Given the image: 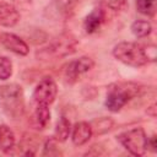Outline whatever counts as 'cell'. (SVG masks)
Segmentation results:
<instances>
[{
    "label": "cell",
    "instance_id": "cell-2",
    "mask_svg": "<svg viewBox=\"0 0 157 157\" xmlns=\"http://www.w3.org/2000/svg\"><path fill=\"white\" fill-rule=\"evenodd\" d=\"M0 108L12 120L22 118L25 113L23 88L15 82L0 86Z\"/></svg>",
    "mask_w": 157,
    "mask_h": 157
},
{
    "label": "cell",
    "instance_id": "cell-7",
    "mask_svg": "<svg viewBox=\"0 0 157 157\" xmlns=\"http://www.w3.org/2000/svg\"><path fill=\"white\" fill-rule=\"evenodd\" d=\"M56 94H58L56 82L50 77H45L37 83V86L33 91L32 98H33L34 104L50 105L52 103H54Z\"/></svg>",
    "mask_w": 157,
    "mask_h": 157
},
{
    "label": "cell",
    "instance_id": "cell-12",
    "mask_svg": "<svg viewBox=\"0 0 157 157\" xmlns=\"http://www.w3.org/2000/svg\"><path fill=\"white\" fill-rule=\"evenodd\" d=\"M93 131H92V126L90 123L87 121H78L76 123L72 128H71V141L75 146H83L86 145L90 139L92 137Z\"/></svg>",
    "mask_w": 157,
    "mask_h": 157
},
{
    "label": "cell",
    "instance_id": "cell-9",
    "mask_svg": "<svg viewBox=\"0 0 157 157\" xmlns=\"http://www.w3.org/2000/svg\"><path fill=\"white\" fill-rule=\"evenodd\" d=\"M0 43L5 49L20 56H26L29 53V47L27 42L15 33H10V32L0 33Z\"/></svg>",
    "mask_w": 157,
    "mask_h": 157
},
{
    "label": "cell",
    "instance_id": "cell-5",
    "mask_svg": "<svg viewBox=\"0 0 157 157\" xmlns=\"http://www.w3.org/2000/svg\"><path fill=\"white\" fill-rule=\"evenodd\" d=\"M117 140L132 156L141 157L147 151V134L142 128L125 130L117 136Z\"/></svg>",
    "mask_w": 157,
    "mask_h": 157
},
{
    "label": "cell",
    "instance_id": "cell-13",
    "mask_svg": "<svg viewBox=\"0 0 157 157\" xmlns=\"http://www.w3.org/2000/svg\"><path fill=\"white\" fill-rule=\"evenodd\" d=\"M16 136L12 129L5 124L0 125V150L5 153H11L15 148Z\"/></svg>",
    "mask_w": 157,
    "mask_h": 157
},
{
    "label": "cell",
    "instance_id": "cell-4",
    "mask_svg": "<svg viewBox=\"0 0 157 157\" xmlns=\"http://www.w3.org/2000/svg\"><path fill=\"white\" fill-rule=\"evenodd\" d=\"M78 39L70 32H64L56 36L49 44L36 53V56L40 60L60 59L74 54L77 49Z\"/></svg>",
    "mask_w": 157,
    "mask_h": 157
},
{
    "label": "cell",
    "instance_id": "cell-11",
    "mask_svg": "<svg viewBox=\"0 0 157 157\" xmlns=\"http://www.w3.org/2000/svg\"><path fill=\"white\" fill-rule=\"evenodd\" d=\"M21 13L15 7L12 2L0 1V26L2 27H15L20 21Z\"/></svg>",
    "mask_w": 157,
    "mask_h": 157
},
{
    "label": "cell",
    "instance_id": "cell-16",
    "mask_svg": "<svg viewBox=\"0 0 157 157\" xmlns=\"http://www.w3.org/2000/svg\"><path fill=\"white\" fill-rule=\"evenodd\" d=\"M131 33L136 38H146L152 33V25L147 20H135L130 26Z\"/></svg>",
    "mask_w": 157,
    "mask_h": 157
},
{
    "label": "cell",
    "instance_id": "cell-3",
    "mask_svg": "<svg viewBox=\"0 0 157 157\" xmlns=\"http://www.w3.org/2000/svg\"><path fill=\"white\" fill-rule=\"evenodd\" d=\"M113 56L121 64L131 67H141L150 64L147 44L136 42H119L113 47Z\"/></svg>",
    "mask_w": 157,
    "mask_h": 157
},
{
    "label": "cell",
    "instance_id": "cell-21",
    "mask_svg": "<svg viewBox=\"0 0 157 157\" xmlns=\"http://www.w3.org/2000/svg\"><path fill=\"white\" fill-rule=\"evenodd\" d=\"M126 0H102L103 9H109L112 11H118L125 5Z\"/></svg>",
    "mask_w": 157,
    "mask_h": 157
},
{
    "label": "cell",
    "instance_id": "cell-1",
    "mask_svg": "<svg viewBox=\"0 0 157 157\" xmlns=\"http://www.w3.org/2000/svg\"><path fill=\"white\" fill-rule=\"evenodd\" d=\"M145 91L146 87L139 82H134V81L113 82L107 88L104 105L109 112L118 113L131 99L142 96Z\"/></svg>",
    "mask_w": 157,
    "mask_h": 157
},
{
    "label": "cell",
    "instance_id": "cell-10",
    "mask_svg": "<svg viewBox=\"0 0 157 157\" xmlns=\"http://www.w3.org/2000/svg\"><path fill=\"white\" fill-rule=\"evenodd\" d=\"M107 12L103 7H96L93 9L83 20V29L87 34L96 33L105 22Z\"/></svg>",
    "mask_w": 157,
    "mask_h": 157
},
{
    "label": "cell",
    "instance_id": "cell-20",
    "mask_svg": "<svg viewBox=\"0 0 157 157\" xmlns=\"http://www.w3.org/2000/svg\"><path fill=\"white\" fill-rule=\"evenodd\" d=\"M12 61L7 56L0 55V81H6L12 76Z\"/></svg>",
    "mask_w": 157,
    "mask_h": 157
},
{
    "label": "cell",
    "instance_id": "cell-6",
    "mask_svg": "<svg viewBox=\"0 0 157 157\" xmlns=\"http://www.w3.org/2000/svg\"><path fill=\"white\" fill-rule=\"evenodd\" d=\"M94 66V61L90 56H80L78 59L69 61L64 69H63V75L66 82L69 83H75L78 77L88 71H91Z\"/></svg>",
    "mask_w": 157,
    "mask_h": 157
},
{
    "label": "cell",
    "instance_id": "cell-18",
    "mask_svg": "<svg viewBox=\"0 0 157 157\" xmlns=\"http://www.w3.org/2000/svg\"><path fill=\"white\" fill-rule=\"evenodd\" d=\"M136 10L148 17L155 16L156 12V0H135Z\"/></svg>",
    "mask_w": 157,
    "mask_h": 157
},
{
    "label": "cell",
    "instance_id": "cell-15",
    "mask_svg": "<svg viewBox=\"0 0 157 157\" xmlns=\"http://www.w3.org/2000/svg\"><path fill=\"white\" fill-rule=\"evenodd\" d=\"M71 128H72V125H71L70 120L66 117H61L56 123V126L54 130V137L59 142H65L70 137Z\"/></svg>",
    "mask_w": 157,
    "mask_h": 157
},
{
    "label": "cell",
    "instance_id": "cell-14",
    "mask_svg": "<svg viewBox=\"0 0 157 157\" xmlns=\"http://www.w3.org/2000/svg\"><path fill=\"white\" fill-rule=\"evenodd\" d=\"M52 113L49 105L45 104H36L33 113V121L37 129H45L50 123Z\"/></svg>",
    "mask_w": 157,
    "mask_h": 157
},
{
    "label": "cell",
    "instance_id": "cell-19",
    "mask_svg": "<svg viewBox=\"0 0 157 157\" xmlns=\"http://www.w3.org/2000/svg\"><path fill=\"white\" fill-rule=\"evenodd\" d=\"M58 144H59V141H58L54 136L47 139V140L44 141V145H43L42 156H50V157L60 156V155H61V151L59 150Z\"/></svg>",
    "mask_w": 157,
    "mask_h": 157
},
{
    "label": "cell",
    "instance_id": "cell-22",
    "mask_svg": "<svg viewBox=\"0 0 157 157\" xmlns=\"http://www.w3.org/2000/svg\"><path fill=\"white\" fill-rule=\"evenodd\" d=\"M12 4L15 5V7L20 11V10H28L32 6V1L31 0H12Z\"/></svg>",
    "mask_w": 157,
    "mask_h": 157
},
{
    "label": "cell",
    "instance_id": "cell-24",
    "mask_svg": "<svg viewBox=\"0 0 157 157\" xmlns=\"http://www.w3.org/2000/svg\"><path fill=\"white\" fill-rule=\"evenodd\" d=\"M146 113H147V115H150L151 118H156V115H157V105H156V103H152L151 105H148Z\"/></svg>",
    "mask_w": 157,
    "mask_h": 157
},
{
    "label": "cell",
    "instance_id": "cell-17",
    "mask_svg": "<svg viewBox=\"0 0 157 157\" xmlns=\"http://www.w3.org/2000/svg\"><path fill=\"white\" fill-rule=\"evenodd\" d=\"M90 124L92 126L93 135H103V134L108 132L113 128L114 120L110 119V118H108V117H102V118H98V119L93 120Z\"/></svg>",
    "mask_w": 157,
    "mask_h": 157
},
{
    "label": "cell",
    "instance_id": "cell-23",
    "mask_svg": "<svg viewBox=\"0 0 157 157\" xmlns=\"http://www.w3.org/2000/svg\"><path fill=\"white\" fill-rule=\"evenodd\" d=\"M146 147L148 151L151 152H156L157 151V137L156 135H151V136H147V144H146Z\"/></svg>",
    "mask_w": 157,
    "mask_h": 157
},
{
    "label": "cell",
    "instance_id": "cell-8",
    "mask_svg": "<svg viewBox=\"0 0 157 157\" xmlns=\"http://www.w3.org/2000/svg\"><path fill=\"white\" fill-rule=\"evenodd\" d=\"M80 0H52L44 13L47 17L56 21H66L70 18Z\"/></svg>",
    "mask_w": 157,
    "mask_h": 157
}]
</instances>
